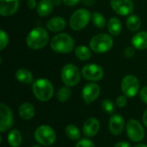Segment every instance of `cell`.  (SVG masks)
I'll list each match as a JSON object with an SVG mask.
<instances>
[{
    "instance_id": "cell-1",
    "label": "cell",
    "mask_w": 147,
    "mask_h": 147,
    "mask_svg": "<svg viewBox=\"0 0 147 147\" xmlns=\"http://www.w3.org/2000/svg\"><path fill=\"white\" fill-rule=\"evenodd\" d=\"M49 41V35L46 28L37 27L32 29L26 37L27 46L34 50L45 47Z\"/></svg>"
},
{
    "instance_id": "cell-2",
    "label": "cell",
    "mask_w": 147,
    "mask_h": 147,
    "mask_svg": "<svg viewBox=\"0 0 147 147\" xmlns=\"http://www.w3.org/2000/svg\"><path fill=\"white\" fill-rule=\"evenodd\" d=\"M50 47L57 53H69L75 48V41L70 34L60 33L53 37Z\"/></svg>"
},
{
    "instance_id": "cell-3",
    "label": "cell",
    "mask_w": 147,
    "mask_h": 147,
    "mask_svg": "<svg viewBox=\"0 0 147 147\" xmlns=\"http://www.w3.org/2000/svg\"><path fill=\"white\" fill-rule=\"evenodd\" d=\"M32 91L34 96L40 102H47L53 96L54 88L53 84L46 78H39L33 83Z\"/></svg>"
},
{
    "instance_id": "cell-4",
    "label": "cell",
    "mask_w": 147,
    "mask_h": 147,
    "mask_svg": "<svg viewBox=\"0 0 147 147\" xmlns=\"http://www.w3.org/2000/svg\"><path fill=\"white\" fill-rule=\"evenodd\" d=\"M114 40L108 34H99L93 36L90 41V48L96 53H104L112 49Z\"/></svg>"
},
{
    "instance_id": "cell-5",
    "label": "cell",
    "mask_w": 147,
    "mask_h": 147,
    "mask_svg": "<svg viewBox=\"0 0 147 147\" xmlns=\"http://www.w3.org/2000/svg\"><path fill=\"white\" fill-rule=\"evenodd\" d=\"M92 14L87 9H78L73 12L70 18V27L74 31L84 29L90 22Z\"/></svg>"
},
{
    "instance_id": "cell-6",
    "label": "cell",
    "mask_w": 147,
    "mask_h": 147,
    "mask_svg": "<svg viewBox=\"0 0 147 147\" xmlns=\"http://www.w3.org/2000/svg\"><path fill=\"white\" fill-rule=\"evenodd\" d=\"M82 73L78 66L73 64H67L64 65L61 70V79L65 86L74 87L79 84Z\"/></svg>"
},
{
    "instance_id": "cell-7",
    "label": "cell",
    "mask_w": 147,
    "mask_h": 147,
    "mask_svg": "<svg viewBox=\"0 0 147 147\" xmlns=\"http://www.w3.org/2000/svg\"><path fill=\"white\" fill-rule=\"evenodd\" d=\"M34 139L40 145L49 146L55 142L56 133L50 126L41 125L36 128L34 132Z\"/></svg>"
},
{
    "instance_id": "cell-8",
    "label": "cell",
    "mask_w": 147,
    "mask_h": 147,
    "mask_svg": "<svg viewBox=\"0 0 147 147\" xmlns=\"http://www.w3.org/2000/svg\"><path fill=\"white\" fill-rule=\"evenodd\" d=\"M121 88L127 97H134L140 90L139 79L134 75H127L121 80Z\"/></svg>"
},
{
    "instance_id": "cell-9",
    "label": "cell",
    "mask_w": 147,
    "mask_h": 147,
    "mask_svg": "<svg viewBox=\"0 0 147 147\" xmlns=\"http://www.w3.org/2000/svg\"><path fill=\"white\" fill-rule=\"evenodd\" d=\"M127 134L133 142H140L145 138V130L141 124L135 119H130L126 125Z\"/></svg>"
},
{
    "instance_id": "cell-10",
    "label": "cell",
    "mask_w": 147,
    "mask_h": 147,
    "mask_svg": "<svg viewBox=\"0 0 147 147\" xmlns=\"http://www.w3.org/2000/svg\"><path fill=\"white\" fill-rule=\"evenodd\" d=\"M81 73L84 78L91 82L100 81L104 76V71L102 67L96 64H89L84 65Z\"/></svg>"
},
{
    "instance_id": "cell-11",
    "label": "cell",
    "mask_w": 147,
    "mask_h": 147,
    "mask_svg": "<svg viewBox=\"0 0 147 147\" xmlns=\"http://www.w3.org/2000/svg\"><path fill=\"white\" fill-rule=\"evenodd\" d=\"M14 122L13 114L9 106L0 103V132L4 133L12 127Z\"/></svg>"
},
{
    "instance_id": "cell-12",
    "label": "cell",
    "mask_w": 147,
    "mask_h": 147,
    "mask_svg": "<svg viewBox=\"0 0 147 147\" xmlns=\"http://www.w3.org/2000/svg\"><path fill=\"white\" fill-rule=\"evenodd\" d=\"M110 6L120 16L131 15L134 7L132 0H110Z\"/></svg>"
},
{
    "instance_id": "cell-13",
    "label": "cell",
    "mask_w": 147,
    "mask_h": 147,
    "mask_svg": "<svg viewBox=\"0 0 147 147\" xmlns=\"http://www.w3.org/2000/svg\"><path fill=\"white\" fill-rule=\"evenodd\" d=\"M101 89L97 84L90 83L84 87L82 90V98L87 104H90L98 98Z\"/></svg>"
},
{
    "instance_id": "cell-14",
    "label": "cell",
    "mask_w": 147,
    "mask_h": 147,
    "mask_svg": "<svg viewBox=\"0 0 147 147\" xmlns=\"http://www.w3.org/2000/svg\"><path fill=\"white\" fill-rule=\"evenodd\" d=\"M125 127V121L124 118L118 114L112 115L109 118V128L112 134L118 136L121 135Z\"/></svg>"
},
{
    "instance_id": "cell-15",
    "label": "cell",
    "mask_w": 147,
    "mask_h": 147,
    "mask_svg": "<svg viewBox=\"0 0 147 147\" xmlns=\"http://www.w3.org/2000/svg\"><path fill=\"white\" fill-rule=\"evenodd\" d=\"M19 5V0H0V15L2 16H11L17 12Z\"/></svg>"
},
{
    "instance_id": "cell-16",
    "label": "cell",
    "mask_w": 147,
    "mask_h": 147,
    "mask_svg": "<svg viewBox=\"0 0 147 147\" xmlns=\"http://www.w3.org/2000/svg\"><path fill=\"white\" fill-rule=\"evenodd\" d=\"M100 129V123L96 118L91 117L85 121L83 126V133L86 137L92 138L96 136Z\"/></svg>"
},
{
    "instance_id": "cell-17",
    "label": "cell",
    "mask_w": 147,
    "mask_h": 147,
    "mask_svg": "<svg viewBox=\"0 0 147 147\" xmlns=\"http://www.w3.org/2000/svg\"><path fill=\"white\" fill-rule=\"evenodd\" d=\"M66 27V21L64 17L55 16L51 18L46 23V28L51 32H60Z\"/></svg>"
},
{
    "instance_id": "cell-18",
    "label": "cell",
    "mask_w": 147,
    "mask_h": 147,
    "mask_svg": "<svg viewBox=\"0 0 147 147\" xmlns=\"http://www.w3.org/2000/svg\"><path fill=\"white\" fill-rule=\"evenodd\" d=\"M132 45L135 49H147V31H141L134 34L132 38Z\"/></svg>"
},
{
    "instance_id": "cell-19",
    "label": "cell",
    "mask_w": 147,
    "mask_h": 147,
    "mask_svg": "<svg viewBox=\"0 0 147 147\" xmlns=\"http://www.w3.org/2000/svg\"><path fill=\"white\" fill-rule=\"evenodd\" d=\"M53 7L54 3L53 2V0H41L40 2H39L37 5L36 11L40 16L45 17L49 16L53 12Z\"/></svg>"
},
{
    "instance_id": "cell-20",
    "label": "cell",
    "mask_w": 147,
    "mask_h": 147,
    "mask_svg": "<svg viewBox=\"0 0 147 147\" xmlns=\"http://www.w3.org/2000/svg\"><path fill=\"white\" fill-rule=\"evenodd\" d=\"M35 114L34 107L30 102H23L19 107V115L24 121L31 120Z\"/></svg>"
},
{
    "instance_id": "cell-21",
    "label": "cell",
    "mask_w": 147,
    "mask_h": 147,
    "mask_svg": "<svg viewBox=\"0 0 147 147\" xmlns=\"http://www.w3.org/2000/svg\"><path fill=\"white\" fill-rule=\"evenodd\" d=\"M107 28L109 33L113 36H118L122 30V23L117 17H111L108 23Z\"/></svg>"
},
{
    "instance_id": "cell-22",
    "label": "cell",
    "mask_w": 147,
    "mask_h": 147,
    "mask_svg": "<svg viewBox=\"0 0 147 147\" xmlns=\"http://www.w3.org/2000/svg\"><path fill=\"white\" fill-rule=\"evenodd\" d=\"M16 78L18 82L24 84H29L34 83V78L32 73L25 68H20L16 71Z\"/></svg>"
},
{
    "instance_id": "cell-23",
    "label": "cell",
    "mask_w": 147,
    "mask_h": 147,
    "mask_svg": "<svg viewBox=\"0 0 147 147\" xmlns=\"http://www.w3.org/2000/svg\"><path fill=\"white\" fill-rule=\"evenodd\" d=\"M7 140H8L9 145L11 147H19L22 144V137L21 133L18 130L12 129L8 134Z\"/></svg>"
},
{
    "instance_id": "cell-24",
    "label": "cell",
    "mask_w": 147,
    "mask_h": 147,
    "mask_svg": "<svg viewBox=\"0 0 147 147\" xmlns=\"http://www.w3.org/2000/svg\"><path fill=\"white\" fill-rule=\"evenodd\" d=\"M75 55L76 57L82 60V61H87L91 58V51L90 49L86 46H78L75 48Z\"/></svg>"
},
{
    "instance_id": "cell-25",
    "label": "cell",
    "mask_w": 147,
    "mask_h": 147,
    "mask_svg": "<svg viewBox=\"0 0 147 147\" xmlns=\"http://www.w3.org/2000/svg\"><path fill=\"white\" fill-rule=\"evenodd\" d=\"M127 27L132 32L138 31L141 27V20L136 15H130L127 19Z\"/></svg>"
},
{
    "instance_id": "cell-26",
    "label": "cell",
    "mask_w": 147,
    "mask_h": 147,
    "mask_svg": "<svg viewBox=\"0 0 147 147\" xmlns=\"http://www.w3.org/2000/svg\"><path fill=\"white\" fill-rule=\"evenodd\" d=\"M66 136L71 140H78L81 138V133L78 127L75 125H68L65 129Z\"/></svg>"
},
{
    "instance_id": "cell-27",
    "label": "cell",
    "mask_w": 147,
    "mask_h": 147,
    "mask_svg": "<svg viewBox=\"0 0 147 147\" xmlns=\"http://www.w3.org/2000/svg\"><path fill=\"white\" fill-rule=\"evenodd\" d=\"M71 96V91L70 90V87L68 86H64L59 89V90L56 93L57 99L60 102H67Z\"/></svg>"
},
{
    "instance_id": "cell-28",
    "label": "cell",
    "mask_w": 147,
    "mask_h": 147,
    "mask_svg": "<svg viewBox=\"0 0 147 147\" xmlns=\"http://www.w3.org/2000/svg\"><path fill=\"white\" fill-rule=\"evenodd\" d=\"M91 19H92L94 25L100 29L103 28L106 26V19H105L104 16L100 12H96V11L94 12L92 14Z\"/></svg>"
},
{
    "instance_id": "cell-29",
    "label": "cell",
    "mask_w": 147,
    "mask_h": 147,
    "mask_svg": "<svg viewBox=\"0 0 147 147\" xmlns=\"http://www.w3.org/2000/svg\"><path fill=\"white\" fill-rule=\"evenodd\" d=\"M102 109L109 115H114L115 111V107L114 102L110 99H105L102 102Z\"/></svg>"
},
{
    "instance_id": "cell-30",
    "label": "cell",
    "mask_w": 147,
    "mask_h": 147,
    "mask_svg": "<svg viewBox=\"0 0 147 147\" xmlns=\"http://www.w3.org/2000/svg\"><path fill=\"white\" fill-rule=\"evenodd\" d=\"M9 43V36L5 31L3 29L0 30V50L3 51Z\"/></svg>"
},
{
    "instance_id": "cell-31",
    "label": "cell",
    "mask_w": 147,
    "mask_h": 147,
    "mask_svg": "<svg viewBox=\"0 0 147 147\" xmlns=\"http://www.w3.org/2000/svg\"><path fill=\"white\" fill-rule=\"evenodd\" d=\"M115 103L119 108H124L127 104V97L125 95L119 96L115 100Z\"/></svg>"
},
{
    "instance_id": "cell-32",
    "label": "cell",
    "mask_w": 147,
    "mask_h": 147,
    "mask_svg": "<svg viewBox=\"0 0 147 147\" xmlns=\"http://www.w3.org/2000/svg\"><path fill=\"white\" fill-rule=\"evenodd\" d=\"M76 147H95V145L91 140L88 139H83L77 143Z\"/></svg>"
},
{
    "instance_id": "cell-33",
    "label": "cell",
    "mask_w": 147,
    "mask_h": 147,
    "mask_svg": "<svg viewBox=\"0 0 147 147\" xmlns=\"http://www.w3.org/2000/svg\"><path fill=\"white\" fill-rule=\"evenodd\" d=\"M135 54V48L134 47H128L125 49L124 51V56L126 58H133Z\"/></svg>"
},
{
    "instance_id": "cell-34",
    "label": "cell",
    "mask_w": 147,
    "mask_h": 147,
    "mask_svg": "<svg viewBox=\"0 0 147 147\" xmlns=\"http://www.w3.org/2000/svg\"><path fill=\"white\" fill-rule=\"evenodd\" d=\"M140 99L143 102L146 103L147 104V86H144L140 92Z\"/></svg>"
},
{
    "instance_id": "cell-35",
    "label": "cell",
    "mask_w": 147,
    "mask_h": 147,
    "mask_svg": "<svg viewBox=\"0 0 147 147\" xmlns=\"http://www.w3.org/2000/svg\"><path fill=\"white\" fill-rule=\"evenodd\" d=\"M82 0H62V2L64 3V4H65L66 6L69 7H72L77 5L78 3H79Z\"/></svg>"
},
{
    "instance_id": "cell-36",
    "label": "cell",
    "mask_w": 147,
    "mask_h": 147,
    "mask_svg": "<svg viewBox=\"0 0 147 147\" xmlns=\"http://www.w3.org/2000/svg\"><path fill=\"white\" fill-rule=\"evenodd\" d=\"M27 4H28V9H36V8H37V5H38V4L36 3V1H35V0H28Z\"/></svg>"
},
{
    "instance_id": "cell-37",
    "label": "cell",
    "mask_w": 147,
    "mask_h": 147,
    "mask_svg": "<svg viewBox=\"0 0 147 147\" xmlns=\"http://www.w3.org/2000/svg\"><path fill=\"white\" fill-rule=\"evenodd\" d=\"M114 147H131V145L128 142H125V141H120L118 143H116Z\"/></svg>"
},
{
    "instance_id": "cell-38",
    "label": "cell",
    "mask_w": 147,
    "mask_h": 147,
    "mask_svg": "<svg viewBox=\"0 0 147 147\" xmlns=\"http://www.w3.org/2000/svg\"><path fill=\"white\" fill-rule=\"evenodd\" d=\"M142 121H143V123L145 124V126L147 127V109L145 111V112H144V114H143Z\"/></svg>"
},
{
    "instance_id": "cell-39",
    "label": "cell",
    "mask_w": 147,
    "mask_h": 147,
    "mask_svg": "<svg viewBox=\"0 0 147 147\" xmlns=\"http://www.w3.org/2000/svg\"><path fill=\"white\" fill-rule=\"evenodd\" d=\"M82 2L85 4V5H93L95 3V0H82Z\"/></svg>"
},
{
    "instance_id": "cell-40",
    "label": "cell",
    "mask_w": 147,
    "mask_h": 147,
    "mask_svg": "<svg viewBox=\"0 0 147 147\" xmlns=\"http://www.w3.org/2000/svg\"><path fill=\"white\" fill-rule=\"evenodd\" d=\"M134 147H147V146L146 145H144V144H138Z\"/></svg>"
},
{
    "instance_id": "cell-41",
    "label": "cell",
    "mask_w": 147,
    "mask_h": 147,
    "mask_svg": "<svg viewBox=\"0 0 147 147\" xmlns=\"http://www.w3.org/2000/svg\"><path fill=\"white\" fill-rule=\"evenodd\" d=\"M31 147H40V146H32Z\"/></svg>"
}]
</instances>
